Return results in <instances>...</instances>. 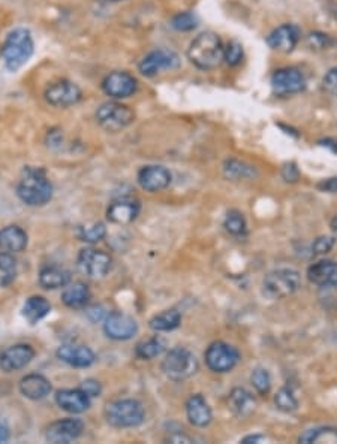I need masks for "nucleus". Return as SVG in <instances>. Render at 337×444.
Wrapping results in <instances>:
<instances>
[{"instance_id": "obj_1", "label": "nucleus", "mask_w": 337, "mask_h": 444, "mask_svg": "<svg viewBox=\"0 0 337 444\" xmlns=\"http://www.w3.org/2000/svg\"><path fill=\"white\" fill-rule=\"evenodd\" d=\"M225 46L214 32H201L188 48V59L200 71H214L223 63Z\"/></svg>"}, {"instance_id": "obj_2", "label": "nucleus", "mask_w": 337, "mask_h": 444, "mask_svg": "<svg viewBox=\"0 0 337 444\" xmlns=\"http://www.w3.org/2000/svg\"><path fill=\"white\" fill-rule=\"evenodd\" d=\"M35 54V39L27 27H15L11 30L0 48V55L9 72H17Z\"/></svg>"}, {"instance_id": "obj_3", "label": "nucleus", "mask_w": 337, "mask_h": 444, "mask_svg": "<svg viewBox=\"0 0 337 444\" xmlns=\"http://www.w3.org/2000/svg\"><path fill=\"white\" fill-rule=\"evenodd\" d=\"M17 195L26 205H46L53 196V184L41 168L27 166L17 186Z\"/></svg>"}, {"instance_id": "obj_4", "label": "nucleus", "mask_w": 337, "mask_h": 444, "mask_svg": "<svg viewBox=\"0 0 337 444\" xmlns=\"http://www.w3.org/2000/svg\"><path fill=\"white\" fill-rule=\"evenodd\" d=\"M96 123L106 132H122L135 121V111L121 101H108L97 106Z\"/></svg>"}, {"instance_id": "obj_5", "label": "nucleus", "mask_w": 337, "mask_h": 444, "mask_svg": "<svg viewBox=\"0 0 337 444\" xmlns=\"http://www.w3.org/2000/svg\"><path fill=\"white\" fill-rule=\"evenodd\" d=\"M144 407L137 399H117L106 405L105 417L116 428H134L144 422Z\"/></svg>"}, {"instance_id": "obj_6", "label": "nucleus", "mask_w": 337, "mask_h": 444, "mask_svg": "<svg viewBox=\"0 0 337 444\" xmlns=\"http://www.w3.org/2000/svg\"><path fill=\"white\" fill-rule=\"evenodd\" d=\"M300 287V272L291 268H279L270 271L263 280L264 293L273 299H282L294 295Z\"/></svg>"}, {"instance_id": "obj_7", "label": "nucleus", "mask_w": 337, "mask_h": 444, "mask_svg": "<svg viewBox=\"0 0 337 444\" xmlns=\"http://www.w3.org/2000/svg\"><path fill=\"white\" fill-rule=\"evenodd\" d=\"M162 371L174 382L186 380L198 371V361L191 350L176 347L168 352L162 362Z\"/></svg>"}, {"instance_id": "obj_8", "label": "nucleus", "mask_w": 337, "mask_h": 444, "mask_svg": "<svg viewBox=\"0 0 337 444\" xmlns=\"http://www.w3.org/2000/svg\"><path fill=\"white\" fill-rule=\"evenodd\" d=\"M81 87L68 78L51 81L43 90V101L53 108H71L83 101Z\"/></svg>"}, {"instance_id": "obj_9", "label": "nucleus", "mask_w": 337, "mask_h": 444, "mask_svg": "<svg viewBox=\"0 0 337 444\" xmlns=\"http://www.w3.org/2000/svg\"><path fill=\"white\" fill-rule=\"evenodd\" d=\"M181 60L177 53L165 48H156L147 53L143 59L138 62V72L146 78H153L162 71L179 69Z\"/></svg>"}, {"instance_id": "obj_10", "label": "nucleus", "mask_w": 337, "mask_h": 444, "mask_svg": "<svg viewBox=\"0 0 337 444\" xmlns=\"http://www.w3.org/2000/svg\"><path fill=\"white\" fill-rule=\"evenodd\" d=\"M138 80L128 71L108 72L101 81V90L113 101H123L138 92Z\"/></svg>"}, {"instance_id": "obj_11", "label": "nucleus", "mask_w": 337, "mask_h": 444, "mask_svg": "<svg viewBox=\"0 0 337 444\" xmlns=\"http://www.w3.org/2000/svg\"><path fill=\"white\" fill-rule=\"evenodd\" d=\"M240 361L238 350L225 341L212 342L205 352V363L213 373H228Z\"/></svg>"}, {"instance_id": "obj_12", "label": "nucleus", "mask_w": 337, "mask_h": 444, "mask_svg": "<svg viewBox=\"0 0 337 444\" xmlns=\"http://www.w3.org/2000/svg\"><path fill=\"white\" fill-rule=\"evenodd\" d=\"M271 88L277 96H289L297 95L306 88V78L297 68L287 66L275 71L270 80Z\"/></svg>"}, {"instance_id": "obj_13", "label": "nucleus", "mask_w": 337, "mask_h": 444, "mask_svg": "<svg viewBox=\"0 0 337 444\" xmlns=\"http://www.w3.org/2000/svg\"><path fill=\"white\" fill-rule=\"evenodd\" d=\"M78 270L90 279H101L111 270L113 259L110 254L97 249H84L81 250L78 261Z\"/></svg>"}, {"instance_id": "obj_14", "label": "nucleus", "mask_w": 337, "mask_h": 444, "mask_svg": "<svg viewBox=\"0 0 337 444\" xmlns=\"http://www.w3.org/2000/svg\"><path fill=\"white\" fill-rule=\"evenodd\" d=\"M104 331L106 337H110L111 340L126 341L137 334L138 325L130 316L121 312H114L106 316Z\"/></svg>"}, {"instance_id": "obj_15", "label": "nucleus", "mask_w": 337, "mask_h": 444, "mask_svg": "<svg viewBox=\"0 0 337 444\" xmlns=\"http://www.w3.org/2000/svg\"><path fill=\"white\" fill-rule=\"evenodd\" d=\"M35 358V350L29 344H15L0 353V368L6 373L18 371Z\"/></svg>"}, {"instance_id": "obj_16", "label": "nucleus", "mask_w": 337, "mask_h": 444, "mask_svg": "<svg viewBox=\"0 0 337 444\" xmlns=\"http://www.w3.org/2000/svg\"><path fill=\"white\" fill-rule=\"evenodd\" d=\"M84 429L83 420L80 419H63L51 424L47 429V440L54 444H68L77 440Z\"/></svg>"}, {"instance_id": "obj_17", "label": "nucleus", "mask_w": 337, "mask_h": 444, "mask_svg": "<svg viewBox=\"0 0 337 444\" xmlns=\"http://www.w3.org/2000/svg\"><path fill=\"white\" fill-rule=\"evenodd\" d=\"M171 172L160 165L143 166L138 172V183L147 192H160L171 184Z\"/></svg>"}, {"instance_id": "obj_18", "label": "nucleus", "mask_w": 337, "mask_h": 444, "mask_svg": "<svg viewBox=\"0 0 337 444\" xmlns=\"http://www.w3.org/2000/svg\"><path fill=\"white\" fill-rule=\"evenodd\" d=\"M300 41V30L296 25H282L267 36V46L279 53L294 51Z\"/></svg>"}, {"instance_id": "obj_19", "label": "nucleus", "mask_w": 337, "mask_h": 444, "mask_svg": "<svg viewBox=\"0 0 337 444\" xmlns=\"http://www.w3.org/2000/svg\"><path fill=\"white\" fill-rule=\"evenodd\" d=\"M139 202L132 197H122L114 201L106 211V217L111 223L116 225H129L138 217L139 214Z\"/></svg>"}, {"instance_id": "obj_20", "label": "nucleus", "mask_w": 337, "mask_h": 444, "mask_svg": "<svg viewBox=\"0 0 337 444\" xmlns=\"http://www.w3.org/2000/svg\"><path fill=\"white\" fill-rule=\"evenodd\" d=\"M57 358L75 368H87L95 362V353L85 346L78 344H64L57 349Z\"/></svg>"}, {"instance_id": "obj_21", "label": "nucleus", "mask_w": 337, "mask_h": 444, "mask_svg": "<svg viewBox=\"0 0 337 444\" xmlns=\"http://www.w3.org/2000/svg\"><path fill=\"white\" fill-rule=\"evenodd\" d=\"M57 405L69 413H83L90 407V396L83 389H64L56 395Z\"/></svg>"}, {"instance_id": "obj_22", "label": "nucleus", "mask_w": 337, "mask_h": 444, "mask_svg": "<svg viewBox=\"0 0 337 444\" xmlns=\"http://www.w3.org/2000/svg\"><path fill=\"white\" fill-rule=\"evenodd\" d=\"M186 415L193 426L204 428L212 422V408L202 395H192L186 403Z\"/></svg>"}, {"instance_id": "obj_23", "label": "nucleus", "mask_w": 337, "mask_h": 444, "mask_svg": "<svg viewBox=\"0 0 337 444\" xmlns=\"http://www.w3.org/2000/svg\"><path fill=\"white\" fill-rule=\"evenodd\" d=\"M20 391L26 398L38 401V399H43L51 392V384L41 374H29L25 379H21Z\"/></svg>"}, {"instance_id": "obj_24", "label": "nucleus", "mask_w": 337, "mask_h": 444, "mask_svg": "<svg viewBox=\"0 0 337 444\" xmlns=\"http://www.w3.org/2000/svg\"><path fill=\"white\" fill-rule=\"evenodd\" d=\"M308 279L318 287L337 282V262L325 259L310 265L308 268Z\"/></svg>"}, {"instance_id": "obj_25", "label": "nucleus", "mask_w": 337, "mask_h": 444, "mask_svg": "<svg viewBox=\"0 0 337 444\" xmlns=\"http://www.w3.org/2000/svg\"><path fill=\"white\" fill-rule=\"evenodd\" d=\"M27 246V234L18 226H6L0 230V250L8 253L23 251Z\"/></svg>"}, {"instance_id": "obj_26", "label": "nucleus", "mask_w": 337, "mask_h": 444, "mask_svg": "<svg viewBox=\"0 0 337 444\" xmlns=\"http://www.w3.org/2000/svg\"><path fill=\"white\" fill-rule=\"evenodd\" d=\"M230 408L238 417H246L255 412L256 401L251 392L243 387H235L230 394Z\"/></svg>"}, {"instance_id": "obj_27", "label": "nucleus", "mask_w": 337, "mask_h": 444, "mask_svg": "<svg viewBox=\"0 0 337 444\" xmlns=\"http://www.w3.org/2000/svg\"><path fill=\"white\" fill-rule=\"evenodd\" d=\"M71 283V272L60 266H46L39 272V284L48 291L60 289Z\"/></svg>"}, {"instance_id": "obj_28", "label": "nucleus", "mask_w": 337, "mask_h": 444, "mask_svg": "<svg viewBox=\"0 0 337 444\" xmlns=\"http://www.w3.org/2000/svg\"><path fill=\"white\" fill-rule=\"evenodd\" d=\"M90 299V291L84 283H74L62 293L63 304L69 308L85 307Z\"/></svg>"}, {"instance_id": "obj_29", "label": "nucleus", "mask_w": 337, "mask_h": 444, "mask_svg": "<svg viewBox=\"0 0 337 444\" xmlns=\"http://www.w3.org/2000/svg\"><path fill=\"white\" fill-rule=\"evenodd\" d=\"M51 312V305L46 298L32 296L29 298L23 307V316L27 319L29 324L35 325Z\"/></svg>"}, {"instance_id": "obj_30", "label": "nucleus", "mask_w": 337, "mask_h": 444, "mask_svg": "<svg viewBox=\"0 0 337 444\" xmlns=\"http://www.w3.org/2000/svg\"><path fill=\"white\" fill-rule=\"evenodd\" d=\"M223 174L226 179L238 181V180L254 179V176H256V169L252 165L238 159H226L223 163Z\"/></svg>"}, {"instance_id": "obj_31", "label": "nucleus", "mask_w": 337, "mask_h": 444, "mask_svg": "<svg viewBox=\"0 0 337 444\" xmlns=\"http://www.w3.org/2000/svg\"><path fill=\"white\" fill-rule=\"evenodd\" d=\"M300 443H337V428L333 426H317L304 431L298 437Z\"/></svg>"}, {"instance_id": "obj_32", "label": "nucleus", "mask_w": 337, "mask_h": 444, "mask_svg": "<svg viewBox=\"0 0 337 444\" xmlns=\"http://www.w3.org/2000/svg\"><path fill=\"white\" fill-rule=\"evenodd\" d=\"M181 324V314L177 310H167V312L156 314L150 320V328L158 332H170L179 328Z\"/></svg>"}, {"instance_id": "obj_33", "label": "nucleus", "mask_w": 337, "mask_h": 444, "mask_svg": "<svg viewBox=\"0 0 337 444\" xmlns=\"http://www.w3.org/2000/svg\"><path fill=\"white\" fill-rule=\"evenodd\" d=\"M164 350H165V341L160 337H153V338L138 342L135 347V354L139 359L150 361V359L158 358L160 353H164Z\"/></svg>"}, {"instance_id": "obj_34", "label": "nucleus", "mask_w": 337, "mask_h": 444, "mask_svg": "<svg viewBox=\"0 0 337 444\" xmlns=\"http://www.w3.org/2000/svg\"><path fill=\"white\" fill-rule=\"evenodd\" d=\"M17 277V261L8 251L0 253V287H6Z\"/></svg>"}, {"instance_id": "obj_35", "label": "nucleus", "mask_w": 337, "mask_h": 444, "mask_svg": "<svg viewBox=\"0 0 337 444\" xmlns=\"http://www.w3.org/2000/svg\"><path fill=\"white\" fill-rule=\"evenodd\" d=\"M200 20L197 14L192 11H183V13H177L170 21V25L174 30L177 32H192L198 27Z\"/></svg>"}, {"instance_id": "obj_36", "label": "nucleus", "mask_w": 337, "mask_h": 444, "mask_svg": "<svg viewBox=\"0 0 337 444\" xmlns=\"http://www.w3.org/2000/svg\"><path fill=\"white\" fill-rule=\"evenodd\" d=\"M223 228L226 229L228 234H231L234 237H242L246 234V230H247L246 218L240 213V211L233 209L226 214L225 221H223Z\"/></svg>"}, {"instance_id": "obj_37", "label": "nucleus", "mask_w": 337, "mask_h": 444, "mask_svg": "<svg viewBox=\"0 0 337 444\" xmlns=\"http://www.w3.org/2000/svg\"><path fill=\"white\" fill-rule=\"evenodd\" d=\"M275 404L280 412H285V413H292L298 408V401L294 392H292V389H289V387L287 386L280 387L277 394L275 395Z\"/></svg>"}, {"instance_id": "obj_38", "label": "nucleus", "mask_w": 337, "mask_h": 444, "mask_svg": "<svg viewBox=\"0 0 337 444\" xmlns=\"http://www.w3.org/2000/svg\"><path fill=\"white\" fill-rule=\"evenodd\" d=\"M318 301L325 310H337V282L319 286Z\"/></svg>"}, {"instance_id": "obj_39", "label": "nucleus", "mask_w": 337, "mask_h": 444, "mask_svg": "<svg viewBox=\"0 0 337 444\" xmlns=\"http://www.w3.org/2000/svg\"><path fill=\"white\" fill-rule=\"evenodd\" d=\"M106 235V228L101 221L93 223L90 226H83L78 230V237L81 241L85 242H99Z\"/></svg>"}, {"instance_id": "obj_40", "label": "nucleus", "mask_w": 337, "mask_h": 444, "mask_svg": "<svg viewBox=\"0 0 337 444\" xmlns=\"http://www.w3.org/2000/svg\"><path fill=\"white\" fill-rule=\"evenodd\" d=\"M251 383L259 395H267L271 387V377L266 368H255L251 375Z\"/></svg>"}, {"instance_id": "obj_41", "label": "nucleus", "mask_w": 337, "mask_h": 444, "mask_svg": "<svg viewBox=\"0 0 337 444\" xmlns=\"http://www.w3.org/2000/svg\"><path fill=\"white\" fill-rule=\"evenodd\" d=\"M243 55H245V53H243V47H242V43L238 42V41H235V39H233V41H230L225 46V57H223V62L226 63V64H230V66H238L242 63V60H243Z\"/></svg>"}, {"instance_id": "obj_42", "label": "nucleus", "mask_w": 337, "mask_h": 444, "mask_svg": "<svg viewBox=\"0 0 337 444\" xmlns=\"http://www.w3.org/2000/svg\"><path fill=\"white\" fill-rule=\"evenodd\" d=\"M308 41V46L310 50H315V51H322V50H327L333 46V39L325 35V33L322 32H312L308 35L306 38Z\"/></svg>"}, {"instance_id": "obj_43", "label": "nucleus", "mask_w": 337, "mask_h": 444, "mask_svg": "<svg viewBox=\"0 0 337 444\" xmlns=\"http://www.w3.org/2000/svg\"><path fill=\"white\" fill-rule=\"evenodd\" d=\"M322 87L329 95L337 97V66L336 68H331L327 74L324 75Z\"/></svg>"}, {"instance_id": "obj_44", "label": "nucleus", "mask_w": 337, "mask_h": 444, "mask_svg": "<svg viewBox=\"0 0 337 444\" xmlns=\"http://www.w3.org/2000/svg\"><path fill=\"white\" fill-rule=\"evenodd\" d=\"M334 237H319L313 241L312 250L315 254H325L334 247Z\"/></svg>"}, {"instance_id": "obj_45", "label": "nucleus", "mask_w": 337, "mask_h": 444, "mask_svg": "<svg viewBox=\"0 0 337 444\" xmlns=\"http://www.w3.org/2000/svg\"><path fill=\"white\" fill-rule=\"evenodd\" d=\"M282 176H284V180L288 183L297 181L300 179V171L297 168V165L294 162L284 165V168H282Z\"/></svg>"}, {"instance_id": "obj_46", "label": "nucleus", "mask_w": 337, "mask_h": 444, "mask_svg": "<svg viewBox=\"0 0 337 444\" xmlns=\"http://www.w3.org/2000/svg\"><path fill=\"white\" fill-rule=\"evenodd\" d=\"M81 389H83L87 395H89L90 398H92V396H99V394H101V391H102L99 382L92 380V379L84 380L83 384H81Z\"/></svg>"}, {"instance_id": "obj_47", "label": "nucleus", "mask_w": 337, "mask_h": 444, "mask_svg": "<svg viewBox=\"0 0 337 444\" xmlns=\"http://www.w3.org/2000/svg\"><path fill=\"white\" fill-rule=\"evenodd\" d=\"M317 187L319 188L321 192H327V193H337V176H333V179H327L322 180L317 184Z\"/></svg>"}, {"instance_id": "obj_48", "label": "nucleus", "mask_w": 337, "mask_h": 444, "mask_svg": "<svg viewBox=\"0 0 337 444\" xmlns=\"http://www.w3.org/2000/svg\"><path fill=\"white\" fill-rule=\"evenodd\" d=\"M87 316H89V319L92 321H99L102 320L104 317V312H102V307H92L89 312H87Z\"/></svg>"}, {"instance_id": "obj_49", "label": "nucleus", "mask_w": 337, "mask_h": 444, "mask_svg": "<svg viewBox=\"0 0 337 444\" xmlns=\"http://www.w3.org/2000/svg\"><path fill=\"white\" fill-rule=\"evenodd\" d=\"M9 438V426L6 422L0 417V443H6Z\"/></svg>"}, {"instance_id": "obj_50", "label": "nucleus", "mask_w": 337, "mask_h": 444, "mask_svg": "<svg viewBox=\"0 0 337 444\" xmlns=\"http://www.w3.org/2000/svg\"><path fill=\"white\" fill-rule=\"evenodd\" d=\"M264 440H266V437H264V436L256 434V436H247V437H245V438L242 440V443H243V444H251V443H263Z\"/></svg>"}, {"instance_id": "obj_51", "label": "nucleus", "mask_w": 337, "mask_h": 444, "mask_svg": "<svg viewBox=\"0 0 337 444\" xmlns=\"http://www.w3.org/2000/svg\"><path fill=\"white\" fill-rule=\"evenodd\" d=\"M97 2L108 5V4H121V2H126V0H97Z\"/></svg>"}, {"instance_id": "obj_52", "label": "nucleus", "mask_w": 337, "mask_h": 444, "mask_svg": "<svg viewBox=\"0 0 337 444\" xmlns=\"http://www.w3.org/2000/svg\"><path fill=\"white\" fill-rule=\"evenodd\" d=\"M331 230H333V234L337 237V216L331 220Z\"/></svg>"}]
</instances>
